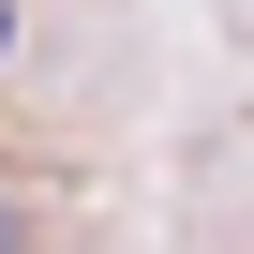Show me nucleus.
<instances>
[{"mask_svg":"<svg viewBox=\"0 0 254 254\" xmlns=\"http://www.w3.org/2000/svg\"><path fill=\"white\" fill-rule=\"evenodd\" d=\"M0 45H15V15H0Z\"/></svg>","mask_w":254,"mask_h":254,"instance_id":"obj_2","label":"nucleus"},{"mask_svg":"<svg viewBox=\"0 0 254 254\" xmlns=\"http://www.w3.org/2000/svg\"><path fill=\"white\" fill-rule=\"evenodd\" d=\"M0 254H30V224H15V209H0Z\"/></svg>","mask_w":254,"mask_h":254,"instance_id":"obj_1","label":"nucleus"}]
</instances>
